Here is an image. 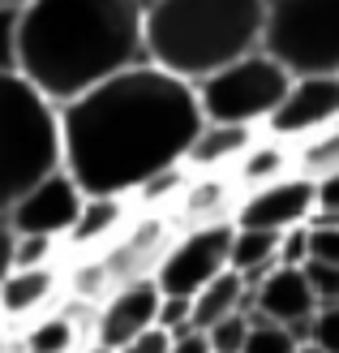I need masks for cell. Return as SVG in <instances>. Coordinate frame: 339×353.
Here are the masks:
<instances>
[{"label":"cell","instance_id":"obj_21","mask_svg":"<svg viewBox=\"0 0 339 353\" xmlns=\"http://www.w3.org/2000/svg\"><path fill=\"white\" fill-rule=\"evenodd\" d=\"M30 353H69L74 349V319L69 314H39L26 332Z\"/></svg>","mask_w":339,"mask_h":353},{"label":"cell","instance_id":"obj_7","mask_svg":"<svg viewBox=\"0 0 339 353\" xmlns=\"http://www.w3.org/2000/svg\"><path fill=\"white\" fill-rule=\"evenodd\" d=\"M228 241L232 224H202L185 228L176 241H168V250L155 263V289L164 297H193L202 285H210L219 272H228Z\"/></svg>","mask_w":339,"mask_h":353},{"label":"cell","instance_id":"obj_22","mask_svg":"<svg viewBox=\"0 0 339 353\" xmlns=\"http://www.w3.org/2000/svg\"><path fill=\"white\" fill-rule=\"evenodd\" d=\"M61 254L56 237H17L13 233V268H52Z\"/></svg>","mask_w":339,"mask_h":353},{"label":"cell","instance_id":"obj_30","mask_svg":"<svg viewBox=\"0 0 339 353\" xmlns=\"http://www.w3.org/2000/svg\"><path fill=\"white\" fill-rule=\"evenodd\" d=\"M168 345H172V336H168L164 327H146V332H138L133 341H124L112 353H168Z\"/></svg>","mask_w":339,"mask_h":353},{"label":"cell","instance_id":"obj_31","mask_svg":"<svg viewBox=\"0 0 339 353\" xmlns=\"http://www.w3.org/2000/svg\"><path fill=\"white\" fill-rule=\"evenodd\" d=\"M168 353H210V341H206V332L189 327V332H181V336H172Z\"/></svg>","mask_w":339,"mask_h":353},{"label":"cell","instance_id":"obj_32","mask_svg":"<svg viewBox=\"0 0 339 353\" xmlns=\"http://www.w3.org/2000/svg\"><path fill=\"white\" fill-rule=\"evenodd\" d=\"M318 211H339V172L318 181Z\"/></svg>","mask_w":339,"mask_h":353},{"label":"cell","instance_id":"obj_13","mask_svg":"<svg viewBox=\"0 0 339 353\" xmlns=\"http://www.w3.org/2000/svg\"><path fill=\"white\" fill-rule=\"evenodd\" d=\"M56 293H61L56 263L52 268H9V276L0 280V319H17V323L39 319L52 310Z\"/></svg>","mask_w":339,"mask_h":353},{"label":"cell","instance_id":"obj_20","mask_svg":"<svg viewBox=\"0 0 339 353\" xmlns=\"http://www.w3.org/2000/svg\"><path fill=\"white\" fill-rule=\"evenodd\" d=\"M292 172L305 176V181H314V185L327 181V176H335L339 172V125L292 143Z\"/></svg>","mask_w":339,"mask_h":353},{"label":"cell","instance_id":"obj_29","mask_svg":"<svg viewBox=\"0 0 339 353\" xmlns=\"http://www.w3.org/2000/svg\"><path fill=\"white\" fill-rule=\"evenodd\" d=\"M309 259V228H288V233H279V268H305Z\"/></svg>","mask_w":339,"mask_h":353},{"label":"cell","instance_id":"obj_6","mask_svg":"<svg viewBox=\"0 0 339 353\" xmlns=\"http://www.w3.org/2000/svg\"><path fill=\"white\" fill-rule=\"evenodd\" d=\"M262 52L300 74H339V0H266Z\"/></svg>","mask_w":339,"mask_h":353},{"label":"cell","instance_id":"obj_12","mask_svg":"<svg viewBox=\"0 0 339 353\" xmlns=\"http://www.w3.org/2000/svg\"><path fill=\"white\" fill-rule=\"evenodd\" d=\"M314 310H318V302H314L300 268H271L254 289H249V323L292 327L300 319H309Z\"/></svg>","mask_w":339,"mask_h":353},{"label":"cell","instance_id":"obj_23","mask_svg":"<svg viewBox=\"0 0 339 353\" xmlns=\"http://www.w3.org/2000/svg\"><path fill=\"white\" fill-rule=\"evenodd\" d=\"M245 336H249V314H228V319H219L215 327H206L210 353H241Z\"/></svg>","mask_w":339,"mask_h":353},{"label":"cell","instance_id":"obj_26","mask_svg":"<svg viewBox=\"0 0 339 353\" xmlns=\"http://www.w3.org/2000/svg\"><path fill=\"white\" fill-rule=\"evenodd\" d=\"M17 17L22 5H0V74H17Z\"/></svg>","mask_w":339,"mask_h":353},{"label":"cell","instance_id":"obj_14","mask_svg":"<svg viewBox=\"0 0 339 353\" xmlns=\"http://www.w3.org/2000/svg\"><path fill=\"white\" fill-rule=\"evenodd\" d=\"M262 130L245 125H219V121H202V130L193 134V143L185 151V172L206 176V172H232V164L245 155V147L254 143Z\"/></svg>","mask_w":339,"mask_h":353},{"label":"cell","instance_id":"obj_17","mask_svg":"<svg viewBox=\"0 0 339 353\" xmlns=\"http://www.w3.org/2000/svg\"><path fill=\"white\" fill-rule=\"evenodd\" d=\"M124 220H129V199H112V194H86V203L78 211L74 228H69V245L78 250H95V245H108Z\"/></svg>","mask_w":339,"mask_h":353},{"label":"cell","instance_id":"obj_16","mask_svg":"<svg viewBox=\"0 0 339 353\" xmlns=\"http://www.w3.org/2000/svg\"><path fill=\"white\" fill-rule=\"evenodd\" d=\"M292 172V143H279V138L271 134H258L254 143L245 147V155L237 164H232V181H237L241 194L249 190H262V185H271L279 181V176H288Z\"/></svg>","mask_w":339,"mask_h":353},{"label":"cell","instance_id":"obj_5","mask_svg":"<svg viewBox=\"0 0 339 353\" xmlns=\"http://www.w3.org/2000/svg\"><path fill=\"white\" fill-rule=\"evenodd\" d=\"M292 74L283 69L271 52H249V57L232 61L202 82H193L202 121H219V125H245V130H266L271 112L279 108L283 91H288Z\"/></svg>","mask_w":339,"mask_h":353},{"label":"cell","instance_id":"obj_28","mask_svg":"<svg viewBox=\"0 0 339 353\" xmlns=\"http://www.w3.org/2000/svg\"><path fill=\"white\" fill-rule=\"evenodd\" d=\"M155 327H164L168 336H181L189 332V297H164L159 293V310H155Z\"/></svg>","mask_w":339,"mask_h":353},{"label":"cell","instance_id":"obj_36","mask_svg":"<svg viewBox=\"0 0 339 353\" xmlns=\"http://www.w3.org/2000/svg\"><path fill=\"white\" fill-rule=\"evenodd\" d=\"M0 5H26V0H0Z\"/></svg>","mask_w":339,"mask_h":353},{"label":"cell","instance_id":"obj_18","mask_svg":"<svg viewBox=\"0 0 339 353\" xmlns=\"http://www.w3.org/2000/svg\"><path fill=\"white\" fill-rule=\"evenodd\" d=\"M228 314H249V285L232 268L219 272L210 285H202L189 297V323L198 332L215 327L219 319H228Z\"/></svg>","mask_w":339,"mask_h":353},{"label":"cell","instance_id":"obj_33","mask_svg":"<svg viewBox=\"0 0 339 353\" xmlns=\"http://www.w3.org/2000/svg\"><path fill=\"white\" fill-rule=\"evenodd\" d=\"M9 268H13V228L0 216V280L9 276Z\"/></svg>","mask_w":339,"mask_h":353},{"label":"cell","instance_id":"obj_15","mask_svg":"<svg viewBox=\"0 0 339 353\" xmlns=\"http://www.w3.org/2000/svg\"><path fill=\"white\" fill-rule=\"evenodd\" d=\"M176 203H181L189 228H202V224H232V216H237V203H241V190H237V181H232L228 172H206V176H189Z\"/></svg>","mask_w":339,"mask_h":353},{"label":"cell","instance_id":"obj_27","mask_svg":"<svg viewBox=\"0 0 339 353\" xmlns=\"http://www.w3.org/2000/svg\"><path fill=\"white\" fill-rule=\"evenodd\" d=\"M309 345H318L322 353H339V302L318 306L314 323H309Z\"/></svg>","mask_w":339,"mask_h":353},{"label":"cell","instance_id":"obj_4","mask_svg":"<svg viewBox=\"0 0 339 353\" xmlns=\"http://www.w3.org/2000/svg\"><path fill=\"white\" fill-rule=\"evenodd\" d=\"M61 168V112L22 74H0V216Z\"/></svg>","mask_w":339,"mask_h":353},{"label":"cell","instance_id":"obj_19","mask_svg":"<svg viewBox=\"0 0 339 353\" xmlns=\"http://www.w3.org/2000/svg\"><path fill=\"white\" fill-rule=\"evenodd\" d=\"M228 268L254 289L271 268H279V233H266V228H237V224H232Z\"/></svg>","mask_w":339,"mask_h":353},{"label":"cell","instance_id":"obj_35","mask_svg":"<svg viewBox=\"0 0 339 353\" xmlns=\"http://www.w3.org/2000/svg\"><path fill=\"white\" fill-rule=\"evenodd\" d=\"M82 353H112V349H103V345H91V349H82Z\"/></svg>","mask_w":339,"mask_h":353},{"label":"cell","instance_id":"obj_8","mask_svg":"<svg viewBox=\"0 0 339 353\" xmlns=\"http://www.w3.org/2000/svg\"><path fill=\"white\" fill-rule=\"evenodd\" d=\"M82 203H86L82 185L65 168H56V172H47L43 181H34L22 199L5 211V224L17 237H56V241H65L74 220H78V211H82Z\"/></svg>","mask_w":339,"mask_h":353},{"label":"cell","instance_id":"obj_34","mask_svg":"<svg viewBox=\"0 0 339 353\" xmlns=\"http://www.w3.org/2000/svg\"><path fill=\"white\" fill-rule=\"evenodd\" d=\"M292 353H322V349H318V345H296Z\"/></svg>","mask_w":339,"mask_h":353},{"label":"cell","instance_id":"obj_24","mask_svg":"<svg viewBox=\"0 0 339 353\" xmlns=\"http://www.w3.org/2000/svg\"><path fill=\"white\" fill-rule=\"evenodd\" d=\"M296 341L288 336V327L279 323H249V336H245V349L241 353H292Z\"/></svg>","mask_w":339,"mask_h":353},{"label":"cell","instance_id":"obj_25","mask_svg":"<svg viewBox=\"0 0 339 353\" xmlns=\"http://www.w3.org/2000/svg\"><path fill=\"white\" fill-rule=\"evenodd\" d=\"M300 272H305V285H309V293H314L318 306L339 302V268H335V263H318V259H309Z\"/></svg>","mask_w":339,"mask_h":353},{"label":"cell","instance_id":"obj_10","mask_svg":"<svg viewBox=\"0 0 339 353\" xmlns=\"http://www.w3.org/2000/svg\"><path fill=\"white\" fill-rule=\"evenodd\" d=\"M318 211V185L305 181V176H279V181L241 194L237 216L232 224L237 228H266V233H288V228L309 224V216Z\"/></svg>","mask_w":339,"mask_h":353},{"label":"cell","instance_id":"obj_3","mask_svg":"<svg viewBox=\"0 0 339 353\" xmlns=\"http://www.w3.org/2000/svg\"><path fill=\"white\" fill-rule=\"evenodd\" d=\"M262 30L266 0H146L142 9L146 61L189 86L258 52Z\"/></svg>","mask_w":339,"mask_h":353},{"label":"cell","instance_id":"obj_2","mask_svg":"<svg viewBox=\"0 0 339 353\" xmlns=\"http://www.w3.org/2000/svg\"><path fill=\"white\" fill-rule=\"evenodd\" d=\"M146 0H26L17 17V74L43 99L86 95L146 61Z\"/></svg>","mask_w":339,"mask_h":353},{"label":"cell","instance_id":"obj_9","mask_svg":"<svg viewBox=\"0 0 339 353\" xmlns=\"http://www.w3.org/2000/svg\"><path fill=\"white\" fill-rule=\"evenodd\" d=\"M331 125H339V74H300L288 82L262 134L279 138V143H300Z\"/></svg>","mask_w":339,"mask_h":353},{"label":"cell","instance_id":"obj_11","mask_svg":"<svg viewBox=\"0 0 339 353\" xmlns=\"http://www.w3.org/2000/svg\"><path fill=\"white\" fill-rule=\"evenodd\" d=\"M155 310H159V289L151 276H133L103 302L99 323H95V345L103 349H120L124 341H133L138 332L155 327Z\"/></svg>","mask_w":339,"mask_h":353},{"label":"cell","instance_id":"obj_1","mask_svg":"<svg viewBox=\"0 0 339 353\" xmlns=\"http://www.w3.org/2000/svg\"><path fill=\"white\" fill-rule=\"evenodd\" d=\"M61 168L82 194L133 199L151 176L185 168V151L202 130L193 86L142 61L86 95L61 103Z\"/></svg>","mask_w":339,"mask_h":353}]
</instances>
